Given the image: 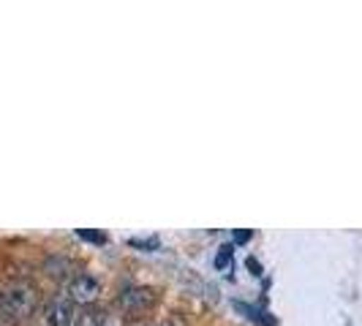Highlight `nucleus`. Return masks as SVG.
<instances>
[{"instance_id": "1", "label": "nucleus", "mask_w": 362, "mask_h": 326, "mask_svg": "<svg viewBox=\"0 0 362 326\" xmlns=\"http://www.w3.org/2000/svg\"><path fill=\"white\" fill-rule=\"evenodd\" d=\"M41 305V294L28 280H14L0 289V321H25Z\"/></svg>"}, {"instance_id": "2", "label": "nucleus", "mask_w": 362, "mask_h": 326, "mask_svg": "<svg viewBox=\"0 0 362 326\" xmlns=\"http://www.w3.org/2000/svg\"><path fill=\"white\" fill-rule=\"evenodd\" d=\"M98 294H101V283L90 272H74L69 283H66V296L74 305H82V308L93 305L98 299Z\"/></svg>"}, {"instance_id": "3", "label": "nucleus", "mask_w": 362, "mask_h": 326, "mask_svg": "<svg viewBox=\"0 0 362 326\" xmlns=\"http://www.w3.org/2000/svg\"><path fill=\"white\" fill-rule=\"evenodd\" d=\"M74 321H76L74 302L66 294H54L44 305V326H74Z\"/></svg>"}, {"instance_id": "4", "label": "nucleus", "mask_w": 362, "mask_h": 326, "mask_svg": "<svg viewBox=\"0 0 362 326\" xmlns=\"http://www.w3.org/2000/svg\"><path fill=\"white\" fill-rule=\"evenodd\" d=\"M120 305L128 313H142V310L156 305V291L142 289V286H131V289H126L120 294Z\"/></svg>"}, {"instance_id": "5", "label": "nucleus", "mask_w": 362, "mask_h": 326, "mask_svg": "<svg viewBox=\"0 0 362 326\" xmlns=\"http://www.w3.org/2000/svg\"><path fill=\"white\" fill-rule=\"evenodd\" d=\"M74 326H107V313L101 308H95V305H88L76 315Z\"/></svg>"}, {"instance_id": "6", "label": "nucleus", "mask_w": 362, "mask_h": 326, "mask_svg": "<svg viewBox=\"0 0 362 326\" xmlns=\"http://www.w3.org/2000/svg\"><path fill=\"white\" fill-rule=\"evenodd\" d=\"M235 308L248 318V321H254L259 326H275V318H272L270 313H264V310L254 308V305H245V302H235Z\"/></svg>"}, {"instance_id": "7", "label": "nucleus", "mask_w": 362, "mask_h": 326, "mask_svg": "<svg viewBox=\"0 0 362 326\" xmlns=\"http://www.w3.org/2000/svg\"><path fill=\"white\" fill-rule=\"evenodd\" d=\"M232 258H235V245L232 242H223L221 248H218V253H216V270H226L229 264H232Z\"/></svg>"}, {"instance_id": "8", "label": "nucleus", "mask_w": 362, "mask_h": 326, "mask_svg": "<svg viewBox=\"0 0 362 326\" xmlns=\"http://www.w3.org/2000/svg\"><path fill=\"white\" fill-rule=\"evenodd\" d=\"M76 236H79V239H88V242H95V245H104V242H107V234L90 231V229H76Z\"/></svg>"}, {"instance_id": "9", "label": "nucleus", "mask_w": 362, "mask_h": 326, "mask_svg": "<svg viewBox=\"0 0 362 326\" xmlns=\"http://www.w3.org/2000/svg\"><path fill=\"white\" fill-rule=\"evenodd\" d=\"M251 236H254V231H235L232 234V245H245Z\"/></svg>"}, {"instance_id": "10", "label": "nucleus", "mask_w": 362, "mask_h": 326, "mask_svg": "<svg viewBox=\"0 0 362 326\" xmlns=\"http://www.w3.org/2000/svg\"><path fill=\"white\" fill-rule=\"evenodd\" d=\"M134 248H158V239H131Z\"/></svg>"}, {"instance_id": "11", "label": "nucleus", "mask_w": 362, "mask_h": 326, "mask_svg": "<svg viewBox=\"0 0 362 326\" xmlns=\"http://www.w3.org/2000/svg\"><path fill=\"white\" fill-rule=\"evenodd\" d=\"M245 264H248V270H251V274H262V264L256 261L254 255H248V261H245Z\"/></svg>"}, {"instance_id": "12", "label": "nucleus", "mask_w": 362, "mask_h": 326, "mask_svg": "<svg viewBox=\"0 0 362 326\" xmlns=\"http://www.w3.org/2000/svg\"><path fill=\"white\" fill-rule=\"evenodd\" d=\"M156 326H172V324H156Z\"/></svg>"}]
</instances>
